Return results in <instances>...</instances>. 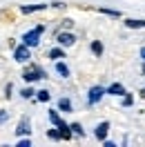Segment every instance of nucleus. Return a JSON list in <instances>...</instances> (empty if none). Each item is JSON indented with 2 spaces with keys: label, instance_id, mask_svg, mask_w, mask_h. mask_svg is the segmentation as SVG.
<instances>
[{
  "label": "nucleus",
  "instance_id": "nucleus-7",
  "mask_svg": "<svg viewBox=\"0 0 145 147\" xmlns=\"http://www.w3.org/2000/svg\"><path fill=\"white\" fill-rule=\"evenodd\" d=\"M47 5H31V7H27V5H25V7H20V11H22V13H34V11H40V9H45Z\"/></svg>",
  "mask_w": 145,
  "mask_h": 147
},
{
  "label": "nucleus",
  "instance_id": "nucleus-10",
  "mask_svg": "<svg viewBox=\"0 0 145 147\" xmlns=\"http://www.w3.org/2000/svg\"><path fill=\"white\" fill-rule=\"evenodd\" d=\"M49 120H51V123H54L56 127H60V125H63V120H60V116H58V111H49Z\"/></svg>",
  "mask_w": 145,
  "mask_h": 147
},
{
  "label": "nucleus",
  "instance_id": "nucleus-9",
  "mask_svg": "<svg viewBox=\"0 0 145 147\" xmlns=\"http://www.w3.org/2000/svg\"><path fill=\"white\" fill-rule=\"evenodd\" d=\"M16 134H18V136H22V134H29V120H20L18 129H16Z\"/></svg>",
  "mask_w": 145,
  "mask_h": 147
},
{
  "label": "nucleus",
  "instance_id": "nucleus-6",
  "mask_svg": "<svg viewBox=\"0 0 145 147\" xmlns=\"http://www.w3.org/2000/svg\"><path fill=\"white\" fill-rule=\"evenodd\" d=\"M107 131H109V123H100L94 134H96V138H98V140H105V138H107Z\"/></svg>",
  "mask_w": 145,
  "mask_h": 147
},
{
  "label": "nucleus",
  "instance_id": "nucleus-5",
  "mask_svg": "<svg viewBox=\"0 0 145 147\" xmlns=\"http://www.w3.org/2000/svg\"><path fill=\"white\" fill-rule=\"evenodd\" d=\"M56 40H58V45L60 47H69V45H74V42H76V38L72 36V34H58V38H56Z\"/></svg>",
  "mask_w": 145,
  "mask_h": 147
},
{
  "label": "nucleus",
  "instance_id": "nucleus-2",
  "mask_svg": "<svg viewBox=\"0 0 145 147\" xmlns=\"http://www.w3.org/2000/svg\"><path fill=\"white\" fill-rule=\"evenodd\" d=\"M22 78H25L27 83H34V80H38V78H45V71H40V67H36V65H31L29 69H25Z\"/></svg>",
  "mask_w": 145,
  "mask_h": 147
},
{
  "label": "nucleus",
  "instance_id": "nucleus-23",
  "mask_svg": "<svg viewBox=\"0 0 145 147\" xmlns=\"http://www.w3.org/2000/svg\"><path fill=\"white\" fill-rule=\"evenodd\" d=\"M143 71H145V67H143Z\"/></svg>",
  "mask_w": 145,
  "mask_h": 147
},
{
  "label": "nucleus",
  "instance_id": "nucleus-17",
  "mask_svg": "<svg viewBox=\"0 0 145 147\" xmlns=\"http://www.w3.org/2000/svg\"><path fill=\"white\" fill-rule=\"evenodd\" d=\"M100 13H107V16H114V18H118V16H121L118 11H112V9H100Z\"/></svg>",
  "mask_w": 145,
  "mask_h": 147
},
{
  "label": "nucleus",
  "instance_id": "nucleus-14",
  "mask_svg": "<svg viewBox=\"0 0 145 147\" xmlns=\"http://www.w3.org/2000/svg\"><path fill=\"white\" fill-rule=\"evenodd\" d=\"M91 51H94L96 56H100L103 54V45H100V42H91Z\"/></svg>",
  "mask_w": 145,
  "mask_h": 147
},
{
  "label": "nucleus",
  "instance_id": "nucleus-20",
  "mask_svg": "<svg viewBox=\"0 0 145 147\" xmlns=\"http://www.w3.org/2000/svg\"><path fill=\"white\" fill-rule=\"evenodd\" d=\"M141 56H143V60H145V47H143V49H141Z\"/></svg>",
  "mask_w": 145,
  "mask_h": 147
},
{
  "label": "nucleus",
  "instance_id": "nucleus-19",
  "mask_svg": "<svg viewBox=\"0 0 145 147\" xmlns=\"http://www.w3.org/2000/svg\"><path fill=\"white\" fill-rule=\"evenodd\" d=\"M7 118H9V114H7V111H0V123H5Z\"/></svg>",
  "mask_w": 145,
  "mask_h": 147
},
{
  "label": "nucleus",
  "instance_id": "nucleus-13",
  "mask_svg": "<svg viewBox=\"0 0 145 147\" xmlns=\"http://www.w3.org/2000/svg\"><path fill=\"white\" fill-rule=\"evenodd\" d=\"M49 58H51V60H58V58H65L63 49H51V51H49Z\"/></svg>",
  "mask_w": 145,
  "mask_h": 147
},
{
  "label": "nucleus",
  "instance_id": "nucleus-22",
  "mask_svg": "<svg viewBox=\"0 0 145 147\" xmlns=\"http://www.w3.org/2000/svg\"><path fill=\"white\" fill-rule=\"evenodd\" d=\"M143 27H145V20H143Z\"/></svg>",
  "mask_w": 145,
  "mask_h": 147
},
{
  "label": "nucleus",
  "instance_id": "nucleus-18",
  "mask_svg": "<svg viewBox=\"0 0 145 147\" xmlns=\"http://www.w3.org/2000/svg\"><path fill=\"white\" fill-rule=\"evenodd\" d=\"M20 94H22V98H31V94H34V89H29V87H27V89H22Z\"/></svg>",
  "mask_w": 145,
  "mask_h": 147
},
{
  "label": "nucleus",
  "instance_id": "nucleus-11",
  "mask_svg": "<svg viewBox=\"0 0 145 147\" xmlns=\"http://www.w3.org/2000/svg\"><path fill=\"white\" fill-rule=\"evenodd\" d=\"M58 107L63 111H72V102L67 100V98H60V100H58Z\"/></svg>",
  "mask_w": 145,
  "mask_h": 147
},
{
  "label": "nucleus",
  "instance_id": "nucleus-21",
  "mask_svg": "<svg viewBox=\"0 0 145 147\" xmlns=\"http://www.w3.org/2000/svg\"><path fill=\"white\" fill-rule=\"evenodd\" d=\"M141 94H143V96H145V89H143V92H141Z\"/></svg>",
  "mask_w": 145,
  "mask_h": 147
},
{
  "label": "nucleus",
  "instance_id": "nucleus-15",
  "mask_svg": "<svg viewBox=\"0 0 145 147\" xmlns=\"http://www.w3.org/2000/svg\"><path fill=\"white\" fill-rule=\"evenodd\" d=\"M72 131H74V134H81V136H85V131H83V127L78 125V123H74V125H72Z\"/></svg>",
  "mask_w": 145,
  "mask_h": 147
},
{
  "label": "nucleus",
  "instance_id": "nucleus-1",
  "mask_svg": "<svg viewBox=\"0 0 145 147\" xmlns=\"http://www.w3.org/2000/svg\"><path fill=\"white\" fill-rule=\"evenodd\" d=\"M43 31H45V25H38L36 29L27 31V34H25V38H22V40H25V45H29V47H36L38 42H40V34H43Z\"/></svg>",
  "mask_w": 145,
  "mask_h": 147
},
{
  "label": "nucleus",
  "instance_id": "nucleus-12",
  "mask_svg": "<svg viewBox=\"0 0 145 147\" xmlns=\"http://www.w3.org/2000/svg\"><path fill=\"white\" fill-rule=\"evenodd\" d=\"M56 71L63 74V78H65V76H69V69H67V65H65V63H56Z\"/></svg>",
  "mask_w": 145,
  "mask_h": 147
},
{
  "label": "nucleus",
  "instance_id": "nucleus-16",
  "mask_svg": "<svg viewBox=\"0 0 145 147\" xmlns=\"http://www.w3.org/2000/svg\"><path fill=\"white\" fill-rule=\"evenodd\" d=\"M38 100H49V92H47V89L38 92Z\"/></svg>",
  "mask_w": 145,
  "mask_h": 147
},
{
  "label": "nucleus",
  "instance_id": "nucleus-8",
  "mask_svg": "<svg viewBox=\"0 0 145 147\" xmlns=\"http://www.w3.org/2000/svg\"><path fill=\"white\" fill-rule=\"evenodd\" d=\"M107 94H114V96H123V94H125V87L116 83V85H112V87L107 89Z\"/></svg>",
  "mask_w": 145,
  "mask_h": 147
},
{
  "label": "nucleus",
  "instance_id": "nucleus-3",
  "mask_svg": "<svg viewBox=\"0 0 145 147\" xmlns=\"http://www.w3.org/2000/svg\"><path fill=\"white\" fill-rule=\"evenodd\" d=\"M14 58H16L18 63H29V58H31V54H29V45L18 47V49L14 51Z\"/></svg>",
  "mask_w": 145,
  "mask_h": 147
},
{
  "label": "nucleus",
  "instance_id": "nucleus-4",
  "mask_svg": "<svg viewBox=\"0 0 145 147\" xmlns=\"http://www.w3.org/2000/svg\"><path fill=\"white\" fill-rule=\"evenodd\" d=\"M105 89H103V87H91L89 89V105H94V102H98L100 98H103V96H105Z\"/></svg>",
  "mask_w": 145,
  "mask_h": 147
}]
</instances>
